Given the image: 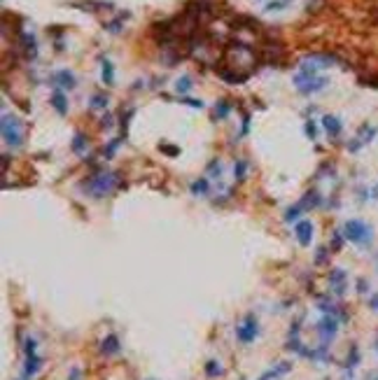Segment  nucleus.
<instances>
[{"instance_id": "nucleus-1", "label": "nucleus", "mask_w": 378, "mask_h": 380, "mask_svg": "<svg viewBox=\"0 0 378 380\" xmlns=\"http://www.w3.org/2000/svg\"><path fill=\"white\" fill-rule=\"evenodd\" d=\"M117 185H119V175H117V173L101 170V173H96V175L87 177V182H84V191H89L94 198H105L107 194H112Z\"/></svg>"}, {"instance_id": "nucleus-2", "label": "nucleus", "mask_w": 378, "mask_h": 380, "mask_svg": "<svg viewBox=\"0 0 378 380\" xmlns=\"http://www.w3.org/2000/svg\"><path fill=\"white\" fill-rule=\"evenodd\" d=\"M343 236H345V240H350L355 245L364 248V245H369L371 240H374V229L362 220H348L343 224Z\"/></svg>"}, {"instance_id": "nucleus-3", "label": "nucleus", "mask_w": 378, "mask_h": 380, "mask_svg": "<svg viewBox=\"0 0 378 380\" xmlns=\"http://www.w3.org/2000/svg\"><path fill=\"white\" fill-rule=\"evenodd\" d=\"M0 131H2V140L7 147H19L24 142V126L14 115L5 112L2 115V124H0Z\"/></svg>"}, {"instance_id": "nucleus-4", "label": "nucleus", "mask_w": 378, "mask_h": 380, "mask_svg": "<svg viewBox=\"0 0 378 380\" xmlns=\"http://www.w3.org/2000/svg\"><path fill=\"white\" fill-rule=\"evenodd\" d=\"M236 336L241 343H252L257 336H259V327H257V319L255 315H247L243 319V324H238L236 327Z\"/></svg>"}, {"instance_id": "nucleus-5", "label": "nucleus", "mask_w": 378, "mask_h": 380, "mask_svg": "<svg viewBox=\"0 0 378 380\" xmlns=\"http://www.w3.org/2000/svg\"><path fill=\"white\" fill-rule=\"evenodd\" d=\"M336 331H339V319L334 315H325V317L317 322V334L322 338V343H329V341H334Z\"/></svg>"}, {"instance_id": "nucleus-6", "label": "nucleus", "mask_w": 378, "mask_h": 380, "mask_svg": "<svg viewBox=\"0 0 378 380\" xmlns=\"http://www.w3.org/2000/svg\"><path fill=\"white\" fill-rule=\"evenodd\" d=\"M313 231H315V226H313V222L310 220H301L294 224V236H297V240H299V245H310V240H313Z\"/></svg>"}, {"instance_id": "nucleus-7", "label": "nucleus", "mask_w": 378, "mask_h": 380, "mask_svg": "<svg viewBox=\"0 0 378 380\" xmlns=\"http://www.w3.org/2000/svg\"><path fill=\"white\" fill-rule=\"evenodd\" d=\"M329 287L334 289V294H345V271L343 268H334L329 273Z\"/></svg>"}, {"instance_id": "nucleus-8", "label": "nucleus", "mask_w": 378, "mask_h": 380, "mask_svg": "<svg viewBox=\"0 0 378 380\" xmlns=\"http://www.w3.org/2000/svg\"><path fill=\"white\" fill-rule=\"evenodd\" d=\"M322 126H325V131L329 133V138H336L339 133H341V119L339 117H334V115H325L322 117Z\"/></svg>"}, {"instance_id": "nucleus-9", "label": "nucleus", "mask_w": 378, "mask_h": 380, "mask_svg": "<svg viewBox=\"0 0 378 380\" xmlns=\"http://www.w3.org/2000/svg\"><path fill=\"white\" fill-rule=\"evenodd\" d=\"M54 84L61 89H72L75 87V75H72L70 70H59L56 75H54Z\"/></svg>"}, {"instance_id": "nucleus-10", "label": "nucleus", "mask_w": 378, "mask_h": 380, "mask_svg": "<svg viewBox=\"0 0 378 380\" xmlns=\"http://www.w3.org/2000/svg\"><path fill=\"white\" fill-rule=\"evenodd\" d=\"M320 203H322V198H320V194H317L315 189L306 191V194H304V198L299 201V205L304 208V212H306V210H313V208H317Z\"/></svg>"}, {"instance_id": "nucleus-11", "label": "nucleus", "mask_w": 378, "mask_h": 380, "mask_svg": "<svg viewBox=\"0 0 378 380\" xmlns=\"http://www.w3.org/2000/svg\"><path fill=\"white\" fill-rule=\"evenodd\" d=\"M101 352L107 354V357L117 354V352H119V338L114 336V334L105 336V338H103V343H101Z\"/></svg>"}, {"instance_id": "nucleus-12", "label": "nucleus", "mask_w": 378, "mask_h": 380, "mask_svg": "<svg viewBox=\"0 0 378 380\" xmlns=\"http://www.w3.org/2000/svg\"><path fill=\"white\" fill-rule=\"evenodd\" d=\"M52 105L59 115H66V112H68V100H66V94H63L61 89H56L52 94Z\"/></svg>"}, {"instance_id": "nucleus-13", "label": "nucleus", "mask_w": 378, "mask_h": 380, "mask_svg": "<svg viewBox=\"0 0 378 380\" xmlns=\"http://www.w3.org/2000/svg\"><path fill=\"white\" fill-rule=\"evenodd\" d=\"M40 366H42V359H40L37 354H28V357H26V366H24L26 378H33V376L40 371Z\"/></svg>"}, {"instance_id": "nucleus-14", "label": "nucleus", "mask_w": 378, "mask_h": 380, "mask_svg": "<svg viewBox=\"0 0 378 380\" xmlns=\"http://www.w3.org/2000/svg\"><path fill=\"white\" fill-rule=\"evenodd\" d=\"M220 77L224 82H229V84H241V82L247 80V75H241V72H231L227 70V68H220Z\"/></svg>"}, {"instance_id": "nucleus-15", "label": "nucleus", "mask_w": 378, "mask_h": 380, "mask_svg": "<svg viewBox=\"0 0 378 380\" xmlns=\"http://www.w3.org/2000/svg\"><path fill=\"white\" fill-rule=\"evenodd\" d=\"M208 189H210V185H208V180H206V177H199V180H194L192 185H189V191H192L194 196L208 194Z\"/></svg>"}, {"instance_id": "nucleus-16", "label": "nucleus", "mask_w": 378, "mask_h": 380, "mask_svg": "<svg viewBox=\"0 0 378 380\" xmlns=\"http://www.w3.org/2000/svg\"><path fill=\"white\" fill-rule=\"evenodd\" d=\"M87 145H89L87 135H84V133H75V138H72V152H75V154H84Z\"/></svg>"}, {"instance_id": "nucleus-17", "label": "nucleus", "mask_w": 378, "mask_h": 380, "mask_svg": "<svg viewBox=\"0 0 378 380\" xmlns=\"http://www.w3.org/2000/svg\"><path fill=\"white\" fill-rule=\"evenodd\" d=\"M290 369H292L290 364H287V362H282V364H278V366H275V369H271V371L266 373V376H264V378H262V380H271V378H280V376H285V373L290 371Z\"/></svg>"}, {"instance_id": "nucleus-18", "label": "nucleus", "mask_w": 378, "mask_h": 380, "mask_svg": "<svg viewBox=\"0 0 378 380\" xmlns=\"http://www.w3.org/2000/svg\"><path fill=\"white\" fill-rule=\"evenodd\" d=\"M21 42H24V49H26L28 56H35L37 54V47H35V37L28 35V33H24L21 35Z\"/></svg>"}, {"instance_id": "nucleus-19", "label": "nucleus", "mask_w": 378, "mask_h": 380, "mask_svg": "<svg viewBox=\"0 0 378 380\" xmlns=\"http://www.w3.org/2000/svg\"><path fill=\"white\" fill-rule=\"evenodd\" d=\"M206 376H208V378H217V376H222V364L215 362V359H210V362L206 364Z\"/></svg>"}, {"instance_id": "nucleus-20", "label": "nucleus", "mask_w": 378, "mask_h": 380, "mask_svg": "<svg viewBox=\"0 0 378 380\" xmlns=\"http://www.w3.org/2000/svg\"><path fill=\"white\" fill-rule=\"evenodd\" d=\"M245 173H247V161L245 159H238L236 166H234V175H236L238 182H243V180H245Z\"/></svg>"}, {"instance_id": "nucleus-21", "label": "nucleus", "mask_w": 378, "mask_h": 380, "mask_svg": "<svg viewBox=\"0 0 378 380\" xmlns=\"http://www.w3.org/2000/svg\"><path fill=\"white\" fill-rule=\"evenodd\" d=\"M374 135H376V128H374V126H362L357 140H360V145H364V142H369Z\"/></svg>"}, {"instance_id": "nucleus-22", "label": "nucleus", "mask_w": 378, "mask_h": 380, "mask_svg": "<svg viewBox=\"0 0 378 380\" xmlns=\"http://www.w3.org/2000/svg\"><path fill=\"white\" fill-rule=\"evenodd\" d=\"M189 89H192V77H189V75H182V77L175 82V91L177 94H187Z\"/></svg>"}, {"instance_id": "nucleus-23", "label": "nucleus", "mask_w": 378, "mask_h": 380, "mask_svg": "<svg viewBox=\"0 0 378 380\" xmlns=\"http://www.w3.org/2000/svg\"><path fill=\"white\" fill-rule=\"evenodd\" d=\"M103 82L105 84H114V68L110 61H103Z\"/></svg>"}, {"instance_id": "nucleus-24", "label": "nucleus", "mask_w": 378, "mask_h": 380, "mask_svg": "<svg viewBox=\"0 0 378 380\" xmlns=\"http://www.w3.org/2000/svg\"><path fill=\"white\" fill-rule=\"evenodd\" d=\"M91 107H94V110H105L107 107V96H103V94H94V96H91Z\"/></svg>"}, {"instance_id": "nucleus-25", "label": "nucleus", "mask_w": 378, "mask_h": 380, "mask_svg": "<svg viewBox=\"0 0 378 380\" xmlns=\"http://www.w3.org/2000/svg\"><path fill=\"white\" fill-rule=\"evenodd\" d=\"M229 110H231V103H229V100H220V103L215 105V117H217V119H224V117L229 115Z\"/></svg>"}, {"instance_id": "nucleus-26", "label": "nucleus", "mask_w": 378, "mask_h": 380, "mask_svg": "<svg viewBox=\"0 0 378 380\" xmlns=\"http://www.w3.org/2000/svg\"><path fill=\"white\" fill-rule=\"evenodd\" d=\"M301 212H304V208H301L299 203L294 205V208H287V212H285V222H287V224H290V222H297Z\"/></svg>"}, {"instance_id": "nucleus-27", "label": "nucleus", "mask_w": 378, "mask_h": 380, "mask_svg": "<svg viewBox=\"0 0 378 380\" xmlns=\"http://www.w3.org/2000/svg\"><path fill=\"white\" fill-rule=\"evenodd\" d=\"M327 259H329V250H327V248H317V252H315V264L322 266V264H327Z\"/></svg>"}, {"instance_id": "nucleus-28", "label": "nucleus", "mask_w": 378, "mask_h": 380, "mask_svg": "<svg viewBox=\"0 0 378 380\" xmlns=\"http://www.w3.org/2000/svg\"><path fill=\"white\" fill-rule=\"evenodd\" d=\"M159 150L166 152L168 157H177V154H180V150H177V147H173V145H166V142H161V145H159Z\"/></svg>"}, {"instance_id": "nucleus-29", "label": "nucleus", "mask_w": 378, "mask_h": 380, "mask_svg": "<svg viewBox=\"0 0 378 380\" xmlns=\"http://www.w3.org/2000/svg\"><path fill=\"white\" fill-rule=\"evenodd\" d=\"M117 147H119V140H112V142H110V145H107L105 150H103V154H105V159H110V157H112V154H114V150H117Z\"/></svg>"}, {"instance_id": "nucleus-30", "label": "nucleus", "mask_w": 378, "mask_h": 380, "mask_svg": "<svg viewBox=\"0 0 378 380\" xmlns=\"http://www.w3.org/2000/svg\"><path fill=\"white\" fill-rule=\"evenodd\" d=\"M306 135H308V138H315V135H317L315 122H306Z\"/></svg>"}, {"instance_id": "nucleus-31", "label": "nucleus", "mask_w": 378, "mask_h": 380, "mask_svg": "<svg viewBox=\"0 0 378 380\" xmlns=\"http://www.w3.org/2000/svg\"><path fill=\"white\" fill-rule=\"evenodd\" d=\"M105 28L110 33H119L122 31V21H110V24H105Z\"/></svg>"}, {"instance_id": "nucleus-32", "label": "nucleus", "mask_w": 378, "mask_h": 380, "mask_svg": "<svg viewBox=\"0 0 378 380\" xmlns=\"http://www.w3.org/2000/svg\"><path fill=\"white\" fill-rule=\"evenodd\" d=\"M343 238H345V236H343V233H334V240H332V248L334 250H339L343 245Z\"/></svg>"}, {"instance_id": "nucleus-33", "label": "nucleus", "mask_w": 378, "mask_h": 380, "mask_svg": "<svg viewBox=\"0 0 378 380\" xmlns=\"http://www.w3.org/2000/svg\"><path fill=\"white\" fill-rule=\"evenodd\" d=\"M287 2H290V0H273V2H269V9H282Z\"/></svg>"}, {"instance_id": "nucleus-34", "label": "nucleus", "mask_w": 378, "mask_h": 380, "mask_svg": "<svg viewBox=\"0 0 378 380\" xmlns=\"http://www.w3.org/2000/svg\"><path fill=\"white\" fill-rule=\"evenodd\" d=\"M208 170H210L212 175H220V173H222V166H220V163H217V161H212L210 166H208Z\"/></svg>"}, {"instance_id": "nucleus-35", "label": "nucleus", "mask_w": 378, "mask_h": 380, "mask_svg": "<svg viewBox=\"0 0 378 380\" xmlns=\"http://www.w3.org/2000/svg\"><path fill=\"white\" fill-rule=\"evenodd\" d=\"M367 289H369V283H367V280H357V292L364 294Z\"/></svg>"}, {"instance_id": "nucleus-36", "label": "nucleus", "mask_w": 378, "mask_h": 380, "mask_svg": "<svg viewBox=\"0 0 378 380\" xmlns=\"http://www.w3.org/2000/svg\"><path fill=\"white\" fill-rule=\"evenodd\" d=\"M369 308L374 310V313H378V294H374V296L369 299Z\"/></svg>"}, {"instance_id": "nucleus-37", "label": "nucleus", "mask_w": 378, "mask_h": 380, "mask_svg": "<svg viewBox=\"0 0 378 380\" xmlns=\"http://www.w3.org/2000/svg\"><path fill=\"white\" fill-rule=\"evenodd\" d=\"M182 103H187V105H192V107H203L201 100H194V98H185Z\"/></svg>"}, {"instance_id": "nucleus-38", "label": "nucleus", "mask_w": 378, "mask_h": 380, "mask_svg": "<svg viewBox=\"0 0 378 380\" xmlns=\"http://www.w3.org/2000/svg\"><path fill=\"white\" fill-rule=\"evenodd\" d=\"M101 126H103V128H110V126H112V117L105 115L103 119H101Z\"/></svg>"}, {"instance_id": "nucleus-39", "label": "nucleus", "mask_w": 378, "mask_h": 380, "mask_svg": "<svg viewBox=\"0 0 378 380\" xmlns=\"http://www.w3.org/2000/svg\"><path fill=\"white\" fill-rule=\"evenodd\" d=\"M82 378V373H79V369H72L70 371V380H79Z\"/></svg>"}]
</instances>
